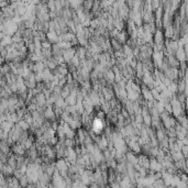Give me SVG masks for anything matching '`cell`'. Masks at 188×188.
<instances>
[{"mask_svg": "<svg viewBox=\"0 0 188 188\" xmlns=\"http://www.w3.org/2000/svg\"><path fill=\"white\" fill-rule=\"evenodd\" d=\"M93 127H94V130L96 131V132L99 133L100 131L102 130V128H104V123H102V121H101L100 119H95Z\"/></svg>", "mask_w": 188, "mask_h": 188, "instance_id": "1", "label": "cell"}]
</instances>
